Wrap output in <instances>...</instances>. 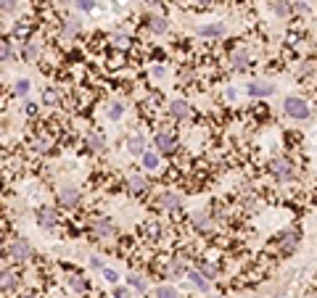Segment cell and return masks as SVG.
Segmentation results:
<instances>
[{"instance_id": "obj_1", "label": "cell", "mask_w": 317, "mask_h": 298, "mask_svg": "<svg viewBox=\"0 0 317 298\" xmlns=\"http://www.w3.org/2000/svg\"><path fill=\"white\" fill-rule=\"evenodd\" d=\"M283 111H286L291 119H309V116H312L309 103L304 98H296V95H288V98L283 100Z\"/></svg>"}, {"instance_id": "obj_2", "label": "cell", "mask_w": 317, "mask_h": 298, "mask_svg": "<svg viewBox=\"0 0 317 298\" xmlns=\"http://www.w3.org/2000/svg\"><path fill=\"white\" fill-rule=\"evenodd\" d=\"M5 256H8L11 261H24V258L32 256V245L24 240V238H16V240L8 243V248H5Z\"/></svg>"}, {"instance_id": "obj_3", "label": "cell", "mask_w": 317, "mask_h": 298, "mask_svg": "<svg viewBox=\"0 0 317 298\" xmlns=\"http://www.w3.org/2000/svg\"><path fill=\"white\" fill-rule=\"evenodd\" d=\"M270 172H273L277 179H283V182H288V179H294V177H296L294 164H291L288 159H280V156H275L273 161H270Z\"/></svg>"}, {"instance_id": "obj_4", "label": "cell", "mask_w": 317, "mask_h": 298, "mask_svg": "<svg viewBox=\"0 0 317 298\" xmlns=\"http://www.w3.org/2000/svg\"><path fill=\"white\" fill-rule=\"evenodd\" d=\"M153 145H156L159 153H172L174 145H177V140H174L172 132H167V129H161V132H156V138H153Z\"/></svg>"}, {"instance_id": "obj_5", "label": "cell", "mask_w": 317, "mask_h": 298, "mask_svg": "<svg viewBox=\"0 0 317 298\" xmlns=\"http://www.w3.org/2000/svg\"><path fill=\"white\" fill-rule=\"evenodd\" d=\"M246 93H249L251 98H270V95L275 93V87L270 85V82H251V85L246 87Z\"/></svg>"}, {"instance_id": "obj_6", "label": "cell", "mask_w": 317, "mask_h": 298, "mask_svg": "<svg viewBox=\"0 0 317 298\" xmlns=\"http://www.w3.org/2000/svg\"><path fill=\"white\" fill-rule=\"evenodd\" d=\"M93 232L98 238H108V235H114V222L108 217H98V219H93Z\"/></svg>"}, {"instance_id": "obj_7", "label": "cell", "mask_w": 317, "mask_h": 298, "mask_svg": "<svg viewBox=\"0 0 317 298\" xmlns=\"http://www.w3.org/2000/svg\"><path fill=\"white\" fill-rule=\"evenodd\" d=\"M127 187H130V193H135V196H143V193H148V179L143 174H130L127 177Z\"/></svg>"}, {"instance_id": "obj_8", "label": "cell", "mask_w": 317, "mask_h": 298, "mask_svg": "<svg viewBox=\"0 0 317 298\" xmlns=\"http://www.w3.org/2000/svg\"><path fill=\"white\" fill-rule=\"evenodd\" d=\"M58 203L66 206V209L77 206V203H80V190H77V187H63V190L58 193Z\"/></svg>"}, {"instance_id": "obj_9", "label": "cell", "mask_w": 317, "mask_h": 298, "mask_svg": "<svg viewBox=\"0 0 317 298\" xmlns=\"http://www.w3.org/2000/svg\"><path fill=\"white\" fill-rule=\"evenodd\" d=\"M16 285H19V275L14 269H3V272H0V290L8 293V290H14Z\"/></svg>"}, {"instance_id": "obj_10", "label": "cell", "mask_w": 317, "mask_h": 298, "mask_svg": "<svg viewBox=\"0 0 317 298\" xmlns=\"http://www.w3.org/2000/svg\"><path fill=\"white\" fill-rule=\"evenodd\" d=\"M225 24L222 21H211V24H204V27H198V35L201 37H222L225 35Z\"/></svg>"}, {"instance_id": "obj_11", "label": "cell", "mask_w": 317, "mask_h": 298, "mask_svg": "<svg viewBox=\"0 0 317 298\" xmlns=\"http://www.w3.org/2000/svg\"><path fill=\"white\" fill-rule=\"evenodd\" d=\"M180 203H183V200H180L177 193H161V196H159V206H161V209H167V211H177Z\"/></svg>"}, {"instance_id": "obj_12", "label": "cell", "mask_w": 317, "mask_h": 298, "mask_svg": "<svg viewBox=\"0 0 317 298\" xmlns=\"http://www.w3.org/2000/svg\"><path fill=\"white\" fill-rule=\"evenodd\" d=\"M301 240V232L299 230H288V232H283V238H280V248L283 251H294L296 245H299Z\"/></svg>"}, {"instance_id": "obj_13", "label": "cell", "mask_w": 317, "mask_h": 298, "mask_svg": "<svg viewBox=\"0 0 317 298\" xmlns=\"http://www.w3.org/2000/svg\"><path fill=\"white\" fill-rule=\"evenodd\" d=\"M37 224L42 230H53L56 227V211L53 209H40L37 211Z\"/></svg>"}, {"instance_id": "obj_14", "label": "cell", "mask_w": 317, "mask_h": 298, "mask_svg": "<svg viewBox=\"0 0 317 298\" xmlns=\"http://www.w3.org/2000/svg\"><path fill=\"white\" fill-rule=\"evenodd\" d=\"M169 114L174 116V119H188V116H190V106H188L185 100H172L169 103Z\"/></svg>"}, {"instance_id": "obj_15", "label": "cell", "mask_w": 317, "mask_h": 298, "mask_svg": "<svg viewBox=\"0 0 317 298\" xmlns=\"http://www.w3.org/2000/svg\"><path fill=\"white\" fill-rule=\"evenodd\" d=\"M230 61H232V66H235V69H246V66H249V50H246L243 45H241V48H235V50H232V56H230Z\"/></svg>"}, {"instance_id": "obj_16", "label": "cell", "mask_w": 317, "mask_h": 298, "mask_svg": "<svg viewBox=\"0 0 317 298\" xmlns=\"http://www.w3.org/2000/svg\"><path fill=\"white\" fill-rule=\"evenodd\" d=\"M127 151H130L132 156H140V153L146 151V138L143 135H132V138L127 140Z\"/></svg>"}, {"instance_id": "obj_17", "label": "cell", "mask_w": 317, "mask_h": 298, "mask_svg": "<svg viewBox=\"0 0 317 298\" xmlns=\"http://www.w3.org/2000/svg\"><path fill=\"white\" fill-rule=\"evenodd\" d=\"M167 27H169V21H167L164 16H148V29L156 32V35H164Z\"/></svg>"}, {"instance_id": "obj_18", "label": "cell", "mask_w": 317, "mask_h": 298, "mask_svg": "<svg viewBox=\"0 0 317 298\" xmlns=\"http://www.w3.org/2000/svg\"><path fill=\"white\" fill-rule=\"evenodd\" d=\"M193 224L198 230H211V217L206 211H198V214H193Z\"/></svg>"}, {"instance_id": "obj_19", "label": "cell", "mask_w": 317, "mask_h": 298, "mask_svg": "<svg viewBox=\"0 0 317 298\" xmlns=\"http://www.w3.org/2000/svg\"><path fill=\"white\" fill-rule=\"evenodd\" d=\"M188 277H190V280H193V285H196V288H201L204 293H206V290L211 288V285H209V280H206V277H204V275H201V272H198V269L188 272Z\"/></svg>"}, {"instance_id": "obj_20", "label": "cell", "mask_w": 317, "mask_h": 298, "mask_svg": "<svg viewBox=\"0 0 317 298\" xmlns=\"http://www.w3.org/2000/svg\"><path fill=\"white\" fill-rule=\"evenodd\" d=\"M140 159H143L146 169H156V166H159V153L156 151H143V153H140Z\"/></svg>"}, {"instance_id": "obj_21", "label": "cell", "mask_w": 317, "mask_h": 298, "mask_svg": "<svg viewBox=\"0 0 317 298\" xmlns=\"http://www.w3.org/2000/svg\"><path fill=\"white\" fill-rule=\"evenodd\" d=\"M82 32V24H80V19H69L66 24H63V35L66 37H77Z\"/></svg>"}, {"instance_id": "obj_22", "label": "cell", "mask_w": 317, "mask_h": 298, "mask_svg": "<svg viewBox=\"0 0 317 298\" xmlns=\"http://www.w3.org/2000/svg\"><path fill=\"white\" fill-rule=\"evenodd\" d=\"M87 148H90V151H95V153H98V151H103V148H106V140H103L101 135L90 132V135H87Z\"/></svg>"}, {"instance_id": "obj_23", "label": "cell", "mask_w": 317, "mask_h": 298, "mask_svg": "<svg viewBox=\"0 0 317 298\" xmlns=\"http://www.w3.org/2000/svg\"><path fill=\"white\" fill-rule=\"evenodd\" d=\"M273 11L280 19H286V16H291V5L286 3V0H273Z\"/></svg>"}, {"instance_id": "obj_24", "label": "cell", "mask_w": 317, "mask_h": 298, "mask_svg": "<svg viewBox=\"0 0 317 298\" xmlns=\"http://www.w3.org/2000/svg\"><path fill=\"white\" fill-rule=\"evenodd\" d=\"M122 116H125V103H111V106H108V119H114V121H119Z\"/></svg>"}, {"instance_id": "obj_25", "label": "cell", "mask_w": 317, "mask_h": 298, "mask_svg": "<svg viewBox=\"0 0 317 298\" xmlns=\"http://www.w3.org/2000/svg\"><path fill=\"white\" fill-rule=\"evenodd\" d=\"M156 298H177V290L172 285H159L156 288Z\"/></svg>"}, {"instance_id": "obj_26", "label": "cell", "mask_w": 317, "mask_h": 298, "mask_svg": "<svg viewBox=\"0 0 317 298\" xmlns=\"http://www.w3.org/2000/svg\"><path fill=\"white\" fill-rule=\"evenodd\" d=\"M111 42L116 45V48H127V45H130V37H127L125 32H114V35H111Z\"/></svg>"}, {"instance_id": "obj_27", "label": "cell", "mask_w": 317, "mask_h": 298, "mask_svg": "<svg viewBox=\"0 0 317 298\" xmlns=\"http://www.w3.org/2000/svg\"><path fill=\"white\" fill-rule=\"evenodd\" d=\"M69 288H72L74 293H85V290H87V282L82 280V277H72V280H69Z\"/></svg>"}, {"instance_id": "obj_28", "label": "cell", "mask_w": 317, "mask_h": 298, "mask_svg": "<svg viewBox=\"0 0 317 298\" xmlns=\"http://www.w3.org/2000/svg\"><path fill=\"white\" fill-rule=\"evenodd\" d=\"M77 11H82V14H90V11H95V0H74Z\"/></svg>"}, {"instance_id": "obj_29", "label": "cell", "mask_w": 317, "mask_h": 298, "mask_svg": "<svg viewBox=\"0 0 317 298\" xmlns=\"http://www.w3.org/2000/svg\"><path fill=\"white\" fill-rule=\"evenodd\" d=\"M8 58H14V48H11V42L0 40V61H8Z\"/></svg>"}, {"instance_id": "obj_30", "label": "cell", "mask_w": 317, "mask_h": 298, "mask_svg": "<svg viewBox=\"0 0 317 298\" xmlns=\"http://www.w3.org/2000/svg\"><path fill=\"white\" fill-rule=\"evenodd\" d=\"M169 275H188V267H185V261H177V258H174V261L169 264Z\"/></svg>"}, {"instance_id": "obj_31", "label": "cell", "mask_w": 317, "mask_h": 298, "mask_svg": "<svg viewBox=\"0 0 317 298\" xmlns=\"http://www.w3.org/2000/svg\"><path fill=\"white\" fill-rule=\"evenodd\" d=\"M24 58H27V61H32V58H37V42H27L24 45Z\"/></svg>"}, {"instance_id": "obj_32", "label": "cell", "mask_w": 317, "mask_h": 298, "mask_svg": "<svg viewBox=\"0 0 317 298\" xmlns=\"http://www.w3.org/2000/svg\"><path fill=\"white\" fill-rule=\"evenodd\" d=\"M127 282H130L132 288H138L140 293L146 290V280H143V277H138V275H130V277H127Z\"/></svg>"}, {"instance_id": "obj_33", "label": "cell", "mask_w": 317, "mask_h": 298, "mask_svg": "<svg viewBox=\"0 0 317 298\" xmlns=\"http://www.w3.org/2000/svg\"><path fill=\"white\" fill-rule=\"evenodd\" d=\"M198 272L204 277H217V267H211V264H198Z\"/></svg>"}, {"instance_id": "obj_34", "label": "cell", "mask_w": 317, "mask_h": 298, "mask_svg": "<svg viewBox=\"0 0 317 298\" xmlns=\"http://www.w3.org/2000/svg\"><path fill=\"white\" fill-rule=\"evenodd\" d=\"M0 11H3V14H14V11H16V0H0Z\"/></svg>"}, {"instance_id": "obj_35", "label": "cell", "mask_w": 317, "mask_h": 298, "mask_svg": "<svg viewBox=\"0 0 317 298\" xmlns=\"http://www.w3.org/2000/svg\"><path fill=\"white\" fill-rule=\"evenodd\" d=\"M29 87H32L29 79H19V82H16V95H27Z\"/></svg>"}, {"instance_id": "obj_36", "label": "cell", "mask_w": 317, "mask_h": 298, "mask_svg": "<svg viewBox=\"0 0 317 298\" xmlns=\"http://www.w3.org/2000/svg\"><path fill=\"white\" fill-rule=\"evenodd\" d=\"M42 100H45V103H50V106H56V103H58V95L53 93V90H45Z\"/></svg>"}, {"instance_id": "obj_37", "label": "cell", "mask_w": 317, "mask_h": 298, "mask_svg": "<svg viewBox=\"0 0 317 298\" xmlns=\"http://www.w3.org/2000/svg\"><path fill=\"white\" fill-rule=\"evenodd\" d=\"M32 148H35V151H40V153H45L50 148V142L48 140H35V142H32Z\"/></svg>"}, {"instance_id": "obj_38", "label": "cell", "mask_w": 317, "mask_h": 298, "mask_svg": "<svg viewBox=\"0 0 317 298\" xmlns=\"http://www.w3.org/2000/svg\"><path fill=\"white\" fill-rule=\"evenodd\" d=\"M103 277H106L108 282H116V280H119V275H116L114 269H103Z\"/></svg>"}, {"instance_id": "obj_39", "label": "cell", "mask_w": 317, "mask_h": 298, "mask_svg": "<svg viewBox=\"0 0 317 298\" xmlns=\"http://www.w3.org/2000/svg\"><path fill=\"white\" fill-rule=\"evenodd\" d=\"M114 298H130V290H127V288H116L114 290Z\"/></svg>"}, {"instance_id": "obj_40", "label": "cell", "mask_w": 317, "mask_h": 298, "mask_svg": "<svg viewBox=\"0 0 317 298\" xmlns=\"http://www.w3.org/2000/svg\"><path fill=\"white\" fill-rule=\"evenodd\" d=\"M153 77H156V79H161V77H164V66H153V71H151Z\"/></svg>"}, {"instance_id": "obj_41", "label": "cell", "mask_w": 317, "mask_h": 298, "mask_svg": "<svg viewBox=\"0 0 317 298\" xmlns=\"http://www.w3.org/2000/svg\"><path fill=\"white\" fill-rule=\"evenodd\" d=\"M90 267H95V269H103V261H101V258H90Z\"/></svg>"}, {"instance_id": "obj_42", "label": "cell", "mask_w": 317, "mask_h": 298, "mask_svg": "<svg viewBox=\"0 0 317 298\" xmlns=\"http://www.w3.org/2000/svg\"><path fill=\"white\" fill-rule=\"evenodd\" d=\"M24 108H27V114H32V116H35V111H37V106H35V103H27Z\"/></svg>"}, {"instance_id": "obj_43", "label": "cell", "mask_w": 317, "mask_h": 298, "mask_svg": "<svg viewBox=\"0 0 317 298\" xmlns=\"http://www.w3.org/2000/svg\"><path fill=\"white\" fill-rule=\"evenodd\" d=\"M296 11H309V3H296Z\"/></svg>"}, {"instance_id": "obj_44", "label": "cell", "mask_w": 317, "mask_h": 298, "mask_svg": "<svg viewBox=\"0 0 317 298\" xmlns=\"http://www.w3.org/2000/svg\"><path fill=\"white\" fill-rule=\"evenodd\" d=\"M148 5H151V8H156V5H161V0H146Z\"/></svg>"}, {"instance_id": "obj_45", "label": "cell", "mask_w": 317, "mask_h": 298, "mask_svg": "<svg viewBox=\"0 0 317 298\" xmlns=\"http://www.w3.org/2000/svg\"><path fill=\"white\" fill-rule=\"evenodd\" d=\"M198 3H201V5H211L214 0H198Z\"/></svg>"}, {"instance_id": "obj_46", "label": "cell", "mask_w": 317, "mask_h": 298, "mask_svg": "<svg viewBox=\"0 0 317 298\" xmlns=\"http://www.w3.org/2000/svg\"><path fill=\"white\" fill-rule=\"evenodd\" d=\"M24 298H35V296H24Z\"/></svg>"}]
</instances>
